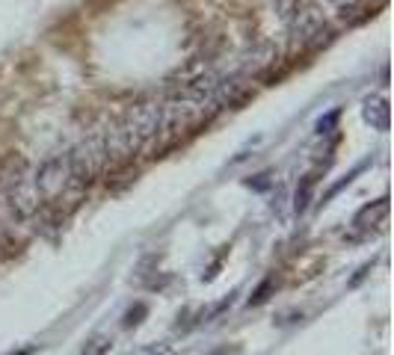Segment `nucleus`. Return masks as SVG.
Segmentation results:
<instances>
[{
    "label": "nucleus",
    "instance_id": "obj_1",
    "mask_svg": "<svg viewBox=\"0 0 394 355\" xmlns=\"http://www.w3.org/2000/svg\"><path fill=\"white\" fill-rule=\"evenodd\" d=\"M285 30L303 48H323L332 38V27L314 0H276Z\"/></svg>",
    "mask_w": 394,
    "mask_h": 355
},
{
    "label": "nucleus",
    "instance_id": "obj_2",
    "mask_svg": "<svg viewBox=\"0 0 394 355\" xmlns=\"http://www.w3.org/2000/svg\"><path fill=\"white\" fill-rule=\"evenodd\" d=\"M30 181L39 192V199L45 205L60 202L63 195L69 192V181H71V166H69V148L66 151H56L51 157H45L39 169L30 175Z\"/></svg>",
    "mask_w": 394,
    "mask_h": 355
},
{
    "label": "nucleus",
    "instance_id": "obj_3",
    "mask_svg": "<svg viewBox=\"0 0 394 355\" xmlns=\"http://www.w3.org/2000/svg\"><path fill=\"white\" fill-rule=\"evenodd\" d=\"M388 220V199L380 195L377 202L365 205L350 222V240H370L373 234H380Z\"/></svg>",
    "mask_w": 394,
    "mask_h": 355
},
{
    "label": "nucleus",
    "instance_id": "obj_4",
    "mask_svg": "<svg viewBox=\"0 0 394 355\" xmlns=\"http://www.w3.org/2000/svg\"><path fill=\"white\" fill-rule=\"evenodd\" d=\"M362 115H365V122L373 128V130H388V101L385 98H368L365 107H362Z\"/></svg>",
    "mask_w": 394,
    "mask_h": 355
},
{
    "label": "nucleus",
    "instance_id": "obj_5",
    "mask_svg": "<svg viewBox=\"0 0 394 355\" xmlns=\"http://www.w3.org/2000/svg\"><path fill=\"white\" fill-rule=\"evenodd\" d=\"M318 175H320V169L303 175V181H300V187H297V192H293V210H297V213H305V210H308L311 195H314V187H318Z\"/></svg>",
    "mask_w": 394,
    "mask_h": 355
},
{
    "label": "nucleus",
    "instance_id": "obj_6",
    "mask_svg": "<svg viewBox=\"0 0 394 355\" xmlns=\"http://www.w3.org/2000/svg\"><path fill=\"white\" fill-rule=\"evenodd\" d=\"M113 346V341L107 338V334H98V338H92L86 346H84V355H107Z\"/></svg>",
    "mask_w": 394,
    "mask_h": 355
},
{
    "label": "nucleus",
    "instance_id": "obj_7",
    "mask_svg": "<svg viewBox=\"0 0 394 355\" xmlns=\"http://www.w3.org/2000/svg\"><path fill=\"white\" fill-rule=\"evenodd\" d=\"M329 4L338 15H347V12H356L362 6V0H329Z\"/></svg>",
    "mask_w": 394,
    "mask_h": 355
},
{
    "label": "nucleus",
    "instance_id": "obj_8",
    "mask_svg": "<svg viewBox=\"0 0 394 355\" xmlns=\"http://www.w3.org/2000/svg\"><path fill=\"white\" fill-rule=\"evenodd\" d=\"M21 355H24V352H21Z\"/></svg>",
    "mask_w": 394,
    "mask_h": 355
}]
</instances>
